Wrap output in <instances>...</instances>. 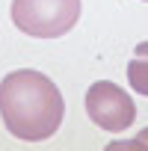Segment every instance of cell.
I'll list each match as a JSON object with an SVG mask.
<instances>
[{
	"mask_svg": "<svg viewBox=\"0 0 148 151\" xmlns=\"http://www.w3.org/2000/svg\"><path fill=\"white\" fill-rule=\"evenodd\" d=\"M104 151H148V145L136 136V139H116V142H110Z\"/></svg>",
	"mask_w": 148,
	"mask_h": 151,
	"instance_id": "cell-5",
	"label": "cell"
},
{
	"mask_svg": "<svg viewBox=\"0 0 148 151\" xmlns=\"http://www.w3.org/2000/svg\"><path fill=\"white\" fill-rule=\"evenodd\" d=\"M80 18V0H12V24L33 39H59Z\"/></svg>",
	"mask_w": 148,
	"mask_h": 151,
	"instance_id": "cell-2",
	"label": "cell"
},
{
	"mask_svg": "<svg viewBox=\"0 0 148 151\" xmlns=\"http://www.w3.org/2000/svg\"><path fill=\"white\" fill-rule=\"evenodd\" d=\"M127 83L133 86V92L148 98V59L136 56L133 62H127Z\"/></svg>",
	"mask_w": 148,
	"mask_h": 151,
	"instance_id": "cell-4",
	"label": "cell"
},
{
	"mask_svg": "<svg viewBox=\"0 0 148 151\" xmlns=\"http://www.w3.org/2000/svg\"><path fill=\"white\" fill-rule=\"evenodd\" d=\"M145 3H148V0H145Z\"/></svg>",
	"mask_w": 148,
	"mask_h": 151,
	"instance_id": "cell-7",
	"label": "cell"
},
{
	"mask_svg": "<svg viewBox=\"0 0 148 151\" xmlns=\"http://www.w3.org/2000/svg\"><path fill=\"white\" fill-rule=\"evenodd\" d=\"M86 113L101 130L121 133V130H127L133 124L136 104L121 86H116L110 80H98L86 92Z\"/></svg>",
	"mask_w": 148,
	"mask_h": 151,
	"instance_id": "cell-3",
	"label": "cell"
},
{
	"mask_svg": "<svg viewBox=\"0 0 148 151\" xmlns=\"http://www.w3.org/2000/svg\"><path fill=\"white\" fill-rule=\"evenodd\" d=\"M139 139H142V142L148 145V127H142V130H139Z\"/></svg>",
	"mask_w": 148,
	"mask_h": 151,
	"instance_id": "cell-6",
	"label": "cell"
},
{
	"mask_svg": "<svg viewBox=\"0 0 148 151\" xmlns=\"http://www.w3.org/2000/svg\"><path fill=\"white\" fill-rule=\"evenodd\" d=\"M62 116L65 101L42 71L18 68L0 80V119L12 136L24 142H45L59 130Z\"/></svg>",
	"mask_w": 148,
	"mask_h": 151,
	"instance_id": "cell-1",
	"label": "cell"
}]
</instances>
